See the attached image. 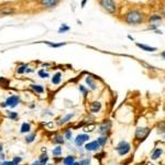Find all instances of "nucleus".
I'll return each instance as SVG.
<instances>
[{
	"label": "nucleus",
	"mask_w": 165,
	"mask_h": 165,
	"mask_svg": "<svg viewBox=\"0 0 165 165\" xmlns=\"http://www.w3.org/2000/svg\"><path fill=\"white\" fill-rule=\"evenodd\" d=\"M5 103L7 105V109H11V110H13L14 108H17L20 103H22V99H21V96L20 95H10L5 99Z\"/></svg>",
	"instance_id": "obj_1"
},
{
	"label": "nucleus",
	"mask_w": 165,
	"mask_h": 165,
	"mask_svg": "<svg viewBox=\"0 0 165 165\" xmlns=\"http://www.w3.org/2000/svg\"><path fill=\"white\" fill-rule=\"evenodd\" d=\"M89 140H90L89 134H87V133H78V134L73 139V142H74V145H75L77 149H79L81 146H84L85 143L89 142Z\"/></svg>",
	"instance_id": "obj_2"
},
{
	"label": "nucleus",
	"mask_w": 165,
	"mask_h": 165,
	"mask_svg": "<svg viewBox=\"0 0 165 165\" xmlns=\"http://www.w3.org/2000/svg\"><path fill=\"white\" fill-rule=\"evenodd\" d=\"M126 20H127L129 24H138V23H140L142 21V14L139 11H130L127 14Z\"/></svg>",
	"instance_id": "obj_3"
},
{
	"label": "nucleus",
	"mask_w": 165,
	"mask_h": 165,
	"mask_svg": "<svg viewBox=\"0 0 165 165\" xmlns=\"http://www.w3.org/2000/svg\"><path fill=\"white\" fill-rule=\"evenodd\" d=\"M116 151L118 152V154L120 156H123V155L128 154L130 152V144L128 143L127 141H121L116 146Z\"/></svg>",
	"instance_id": "obj_4"
},
{
	"label": "nucleus",
	"mask_w": 165,
	"mask_h": 165,
	"mask_svg": "<svg viewBox=\"0 0 165 165\" xmlns=\"http://www.w3.org/2000/svg\"><path fill=\"white\" fill-rule=\"evenodd\" d=\"M74 117H75V114H74V112H68V114H64V116H61L60 118L55 121V123H56L57 127H63V126L67 125L68 122L73 119Z\"/></svg>",
	"instance_id": "obj_5"
},
{
	"label": "nucleus",
	"mask_w": 165,
	"mask_h": 165,
	"mask_svg": "<svg viewBox=\"0 0 165 165\" xmlns=\"http://www.w3.org/2000/svg\"><path fill=\"white\" fill-rule=\"evenodd\" d=\"M100 148H101V146H100V144L97 142V140L89 141V142L85 143L84 145V150L86 152H97L99 151Z\"/></svg>",
	"instance_id": "obj_6"
},
{
	"label": "nucleus",
	"mask_w": 165,
	"mask_h": 165,
	"mask_svg": "<svg viewBox=\"0 0 165 165\" xmlns=\"http://www.w3.org/2000/svg\"><path fill=\"white\" fill-rule=\"evenodd\" d=\"M100 5L110 13H114L116 11V3L114 2V0H100Z\"/></svg>",
	"instance_id": "obj_7"
},
{
	"label": "nucleus",
	"mask_w": 165,
	"mask_h": 165,
	"mask_svg": "<svg viewBox=\"0 0 165 165\" xmlns=\"http://www.w3.org/2000/svg\"><path fill=\"white\" fill-rule=\"evenodd\" d=\"M51 142L52 144H54V145H62V146H64L66 143V141L62 133H54V134L52 135Z\"/></svg>",
	"instance_id": "obj_8"
},
{
	"label": "nucleus",
	"mask_w": 165,
	"mask_h": 165,
	"mask_svg": "<svg viewBox=\"0 0 165 165\" xmlns=\"http://www.w3.org/2000/svg\"><path fill=\"white\" fill-rule=\"evenodd\" d=\"M19 132L20 134H28V133L32 132V125H31V122L29 121L22 122L21 126H20Z\"/></svg>",
	"instance_id": "obj_9"
},
{
	"label": "nucleus",
	"mask_w": 165,
	"mask_h": 165,
	"mask_svg": "<svg viewBox=\"0 0 165 165\" xmlns=\"http://www.w3.org/2000/svg\"><path fill=\"white\" fill-rule=\"evenodd\" d=\"M150 129H148V128H138L137 129V131H135V138L137 139H144L148 137V134L150 133Z\"/></svg>",
	"instance_id": "obj_10"
},
{
	"label": "nucleus",
	"mask_w": 165,
	"mask_h": 165,
	"mask_svg": "<svg viewBox=\"0 0 165 165\" xmlns=\"http://www.w3.org/2000/svg\"><path fill=\"white\" fill-rule=\"evenodd\" d=\"M29 88H30L33 92L38 94V95H42V94L45 92V88H44V86L43 85H40V84H30L29 85Z\"/></svg>",
	"instance_id": "obj_11"
},
{
	"label": "nucleus",
	"mask_w": 165,
	"mask_h": 165,
	"mask_svg": "<svg viewBox=\"0 0 165 165\" xmlns=\"http://www.w3.org/2000/svg\"><path fill=\"white\" fill-rule=\"evenodd\" d=\"M5 114L11 121H16V120H18L20 118L19 112H17V111L14 110H11V109H7V110L5 111Z\"/></svg>",
	"instance_id": "obj_12"
},
{
	"label": "nucleus",
	"mask_w": 165,
	"mask_h": 165,
	"mask_svg": "<svg viewBox=\"0 0 165 165\" xmlns=\"http://www.w3.org/2000/svg\"><path fill=\"white\" fill-rule=\"evenodd\" d=\"M76 155L75 154H68L66 155V156H64L62 159V162H61V164L63 165H72L74 162H76Z\"/></svg>",
	"instance_id": "obj_13"
},
{
	"label": "nucleus",
	"mask_w": 165,
	"mask_h": 165,
	"mask_svg": "<svg viewBox=\"0 0 165 165\" xmlns=\"http://www.w3.org/2000/svg\"><path fill=\"white\" fill-rule=\"evenodd\" d=\"M110 127H111L110 122H105V123L99 126V128H98V132L100 133V135H106L109 132V130H110Z\"/></svg>",
	"instance_id": "obj_14"
},
{
	"label": "nucleus",
	"mask_w": 165,
	"mask_h": 165,
	"mask_svg": "<svg viewBox=\"0 0 165 165\" xmlns=\"http://www.w3.org/2000/svg\"><path fill=\"white\" fill-rule=\"evenodd\" d=\"M63 152H64V149H63L62 145H54V148L51 150V154L53 156V159L54 157H61Z\"/></svg>",
	"instance_id": "obj_15"
},
{
	"label": "nucleus",
	"mask_w": 165,
	"mask_h": 165,
	"mask_svg": "<svg viewBox=\"0 0 165 165\" xmlns=\"http://www.w3.org/2000/svg\"><path fill=\"white\" fill-rule=\"evenodd\" d=\"M62 83V73L61 72H56L54 75L51 77V84L54 85V86H57Z\"/></svg>",
	"instance_id": "obj_16"
},
{
	"label": "nucleus",
	"mask_w": 165,
	"mask_h": 165,
	"mask_svg": "<svg viewBox=\"0 0 165 165\" xmlns=\"http://www.w3.org/2000/svg\"><path fill=\"white\" fill-rule=\"evenodd\" d=\"M36 139H38V133L36 132H30V133H28V134H25L24 142L27 144H32Z\"/></svg>",
	"instance_id": "obj_17"
},
{
	"label": "nucleus",
	"mask_w": 165,
	"mask_h": 165,
	"mask_svg": "<svg viewBox=\"0 0 165 165\" xmlns=\"http://www.w3.org/2000/svg\"><path fill=\"white\" fill-rule=\"evenodd\" d=\"M40 3L46 8H54L58 3V0H40Z\"/></svg>",
	"instance_id": "obj_18"
},
{
	"label": "nucleus",
	"mask_w": 165,
	"mask_h": 165,
	"mask_svg": "<svg viewBox=\"0 0 165 165\" xmlns=\"http://www.w3.org/2000/svg\"><path fill=\"white\" fill-rule=\"evenodd\" d=\"M101 110V103L99 101H94L90 103V112L92 114H97Z\"/></svg>",
	"instance_id": "obj_19"
},
{
	"label": "nucleus",
	"mask_w": 165,
	"mask_h": 165,
	"mask_svg": "<svg viewBox=\"0 0 165 165\" xmlns=\"http://www.w3.org/2000/svg\"><path fill=\"white\" fill-rule=\"evenodd\" d=\"M38 160L41 162L42 165H47L50 163V156H49V153H41L39 155Z\"/></svg>",
	"instance_id": "obj_20"
},
{
	"label": "nucleus",
	"mask_w": 165,
	"mask_h": 165,
	"mask_svg": "<svg viewBox=\"0 0 165 165\" xmlns=\"http://www.w3.org/2000/svg\"><path fill=\"white\" fill-rule=\"evenodd\" d=\"M63 137H64L66 142L72 141L73 140V130H72L70 128H66L65 130L63 131Z\"/></svg>",
	"instance_id": "obj_21"
},
{
	"label": "nucleus",
	"mask_w": 165,
	"mask_h": 165,
	"mask_svg": "<svg viewBox=\"0 0 165 165\" xmlns=\"http://www.w3.org/2000/svg\"><path fill=\"white\" fill-rule=\"evenodd\" d=\"M86 83H87V85H88V87H89L92 90L97 89V84H96L95 79L92 78V77H90V76H87V77H86Z\"/></svg>",
	"instance_id": "obj_22"
},
{
	"label": "nucleus",
	"mask_w": 165,
	"mask_h": 165,
	"mask_svg": "<svg viewBox=\"0 0 165 165\" xmlns=\"http://www.w3.org/2000/svg\"><path fill=\"white\" fill-rule=\"evenodd\" d=\"M95 129H96L95 123H88V125L83 127V131H84V133H87V134H89L90 132L95 131Z\"/></svg>",
	"instance_id": "obj_23"
},
{
	"label": "nucleus",
	"mask_w": 165,
	"mask_h": 165,
	"mask_svg": "<svg viewBox=\"0 0 165 165\" xmlns=\"http://www.w3.org/2000/svg\"><path fill=\"white\" fill-rule=\"evenodd\" d=\"M28 68H29L28 64H20V65L16 68V73H17V74H19V75H22V74H25V72H27Z\"/></svg>",
	"instance_id": "obj_24"
},
{
	"label": "nucleus",
	"mask_w": 165,
	"mask_h": 165,
	"mask_svg": "<svg viewBox=\"0 0 165 165\" xmlns=\"http://www.w3.org/2000/svg\"><path fill=\"white\" fill-rule=\"evenodd\" d=\"M97 142L100 144L101 148L105 146L106 144H107V142H108V138H107V135H100L99 138L97 139Z\"/></svg>",
	"instance_id": "obj_25"
},
{
	"label": "nucleus",
	"mask_w": 165,
	"mask_h": 165,
	"mask_svg": "<svg viewBox=\"0 0 165 165\" xmlns=\"http://www.w3.org/2000/svg\"><path fill=\"white\" fill-rule=\"evenodd\" d=\"M38 75H39V77H41V78H49L50 77V73L49 72H46L44 68H41V69H39V72H38Z\"/></svg>",
	"instance_id": "obj_26"
},
{
	"label": "nucleus",
	"mask_w": 165,
	"mask_h": 165,
	"mask_svg": "<svg viewBox=\"0 0 165 165\" xmlns=\"http://www.w3.org/2000/svg\"><path fill=\"white\" fill-rule=\"evenodd\" d=\"M41 116L43 117H53L54 116V112H53V111L51 110V109L50 108H45V109H43V110H42V114H41Z\"/></svg>",
	"instance_id": "obj_27"
},
{
	"label": "nucleus",
	"mask_w": 165,
	"mask_h": 165,
	"mask_svg": "<svg viewBox=\"0 0 165 165\" xmlns=\"http://www.w3.org/2000/svg\"><path fill=\"white\" fill-rule=\"evenodd\" d=\"M137 46L140 47V49L144 50V51H148V52H153L155 51V47H152V46H148V45H144V44H140V43H137Z\"/></svg>",
	"instance_id": "obj_28"
},
{
	"label": "nucleus",
	"mask_w": 165,
	"mask_h": 165,
	"mask_svg": "<svg viewBox=\"0 0 165 165\" xmlns=\"http://www.w3.org/2000/svg\"><path fill=\"white\" fill-rule=\"evenodd\" d=\"M11 161L14 163V165H21V163L23 162V157H22L21 155H16V156H13V159Z\"/></svg>",
	"instance_id": "obj_29"
},
{
	"label": "nucleus",
	"mask_w": 165,
	"mask_h": 165,
	"mask_svg": "<svg viewBox=\"0 0 165 165\" xmlns=\"http://www.w3.org/2000/svg\"><path fill=\"white\" fill-rule=\"evenodd\" d=\"M43 43H45L46 45H49L50 47H61V46H64L65 43H52V42H49V41H44Z\"/></svg>",
	"instance_id": "obj_30"
},
{
	"label": "nucleus",
	"mask_w": 165,
	"mask_h": 165,
	"mask_svg": "<svg viewBox=\"0 0 165 165\" xmlns=\"http://www.w3.org/2000/svg\"><path fill=\"white\" fill-rule=\"evenodd\" d=\"M162 149H156L155 150L154 152H153V153H152V159H153V160H156V159H159V156H161V154H162Z\"/></svg>",
	"instance_id": "obj_31"
},
{
	"label": "nucleus",
	"mask_w": 165,
	"mask_h": 165,
	"mask_svg": "<svg viewBox=\"0 0 165 165\" xmlns=\"http://www.w3.org/2000/svg\"><path fill=\"white\" fill-rule=\"evenodd\" d=\"M78 89H79V92L83 94V95L86 97L87 96V94H88V89H87L86 87L84 86V85H79V87H78Z\"/></svg>",
	"instance_id": "obj_32"
},
{
	"label": "nucleus",
	"mask_w": 165,
	"mask_h": 165,
	"mask_svg": "<svg viewBox=\"0 0 165 165\" xmlns=\"http://www.w3.org/2000/svg\"><path fill=\"white\" fill-rule=\"evenodd\" d=\"M13 12V10L11 8H5L2 10H0V14H10Z\"/></svg>",
	"instance_id": "obj_33"
},
{
	"label": "nucleus",
	"mask_w": 165,
	"mask_h": 165,
	"mask_svg": "<svg viewBox=\"0 0 165 165\" xmlns=\"http://www.w3.org/2000/svg\"><path fill=\"white\" fill-rule=\"evenodd\" d=\"M68 30H69V27H67L66 24H62V27L58 29V33H64Z\"/></svg>",
	"instance_id": "obj_34"
},
{
	"label": "nucleus",
	"mask_w": 165,
	"mask_h": 165,
	"mask_svg": "<svg viewBox=\"0 0 165 165\" xmlns=\"http://www.w3.org/2000/svg\"><path fill=\"white\" fill-rule=\"evenodd\" d=\"M160 20H161V17L160 16H156V14L150 18V21H160Z\"/></svg>",
	"instance_id": "obj_35"
},
{
	"label": "nucleus",
	"mask_w": 165,
	"mask_h": 165,
	"mask_svg": "<svg viewBox=\"0 0 165 165\" xmlns=\"http://www.w3.org/2000/svg\"><path fill=\"white\" fill-rule=\"evenodd\" d=\"M1 165H14V163L12 162L11 160H6V161H3L2 163H1Z\"/></svg>",
	"instance_id": "obj_36"
},
{
	"label": "nucleus",
	"mask_w": 165,
	"mask_h": 165,
	"mask_svg": "<svg viewBox=\"0 0 165 165\" xmlns=\"http://www.w3.org/2000/svg\"><path fill=\"white\" fill-rule=\"evenodd\" d=\"M8 83V81L6 78H3V77H0V86H3L5 84H7Z\"/></svg>",
	"instance_id": "obj_37"
},
{
	"label": "nucleus",
	"mask_w": 165,
	"mask_h": 165,
	"mask_svg": "<svg viewBox=\"0 0 165 165\" xmlns=\"http://www.w3.org/2000/svg\"><path fill=\"white\" fill-rule=\"evenodd\" d=\"M72 165H85V161L84 160H81V161H76L74 162Z\"/></svg>",
	"instance_id": "obj_38"
},
{
	"label": "nucleus",
	"mask_w": 165,
	"mask_h": 165,
	"mask_svg": "<svg viewBox=\"0 0 165 165\" xmlns=\"http://www.w3.org/2000/svg\"><path fill=\"white\" fill-rule=\"evenodd\" d=\"M0 161H1V162L6 161V153L5 152H1V153H0Z\"/></svg>",
	"instance_id": "obj_39"
},
{
	"label": "nucleus",
	"mask_w": 165,
	"mask_h": 165,
	"mask_svg": "<svg viewBox=\"0 0 165 165\" xmlns=\"http://www.w3.org/2000/svg\"><path fill=\"white\" fill-rule=\"evenodd\" d=\"M30 165H42V164H41V162H40V161H39L38 159H36V160L32 161V162L30 163Z\"/></svg>",
	"instance_id": "obj_40"
},
{
	"label": "nucleus",
	"mask_w": 165,
	"mask_h": 165,
	"mask_svg": "<svg viewBox=\"0 0 165 165\" xmlns=\"http://www.w3.org/2000/svg\"><path fill=\"white\" fill-rule=\"evenodd\" d=\"M35 107H36V103H31L28 105V108L29 109H35Z\"/></svg>",
	"instance_id": "obj_41"
},
{
	"label": "nucleus",
	"mask_w": 165,
	"mask_h": 165,
	"mask_svg": "<svg viewBox=\"0 0 165 165\" xmlns=\"http://www.w3.org/2000/svg\"><path fill=\"white\" fill-rule=\"evenodd\" d=\"M0 108H2V109H7V105H6L5 100H3V101H1V103H0Z\"/></svg>",
	"instance_id": "obj_42"
},
{
	"label": "nucleus",
	"mask_w": 165,
	"mask_h": 165,
	"mask_svg": "<svg viewBox=\"0 0 165 165\" xmlns=\"http://www.w3.org/2000/svg\"><path fill=\"white\" fill-rule=\"evenodd\" d=\"M41 153H47V148L46 146H42L41 148Z\"/></svg>",
	"instance_id": "obj_43"
},
{
	"label": "nucleus",
	"mask_w": 165,
	"mask_h": 165,
	"mask_svg": "<svg viewBox=\"0 0 165 165\" xmlns=\"http://www.w3.org/2000/svg\"><path fill=\"white\" fill-rule=\"evenodd\" d=\"M1 152H5V145H3L2 142H0V153Z\"/></svg>",
	"instance_id": "obj_44"
},
{
	"label": "nucleus",
	"mask_w": 165,
	"mask_h": 165,
	"mask_svg": "<svg viewBox=\"0 0 165 165\" xmlns=\"http://www.w3.org/2000/svg\"><path fill=\"white\" fill-rule=\"evenodd\" d=\"M86 1H87V0H83V2H81V7H84L85 3H86Z\"/></svg>",
	"instance_id": "obj_45"
},
{
	"label": "nucleus",
	"mask_w": 165,
	"mask_h": 165,
	"mask_svg": "<svg viewBox=\"0 0 165 165\" xmlns=\"http://www.w3.org/2000/svg\"><path fill=\"white\" fill-rule=\"evenodd\" d=\"M162 56H163V57H164V58H165V52H163V53H162Z\"/></svg>",
	"instance_id": "obj_46"
},
{
	"label": "nucleus",
	"mask_w": 165,
	"mask_h": 165,
	"mask_svg": "<svg viewBox=\"0 0 165 165\" xmlns=\"http://www.w3.org/2000/svg\"><path fill=\"white\" fill-rule=\"evenodd\" d=\"M162 12H163V13H165V7H164V8H163V10H162Z\"/></svg>",
	"instance_id": "obj_47"
},
{
	"label": "nucleus",
	"mask_w": 165,
	"mask_h": 165,
	"mask_svg": "<svg viewBox=\"0 0 165 165\" xmlns=\"http://www.w3.org/2000/svg\"><path fill=\"white\" fill-rule=\"evenodd\" d=\"M1 163H2V162H1V161H0V165H1Z\"/></svg>",
	"instance_id": "obj_48"
}]
</instances>
